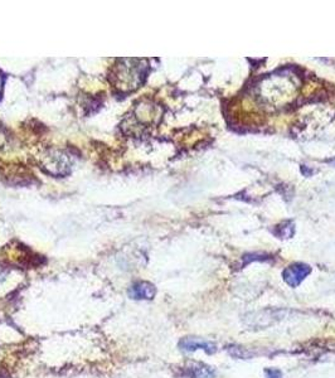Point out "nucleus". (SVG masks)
Listing matches in <instances>:
<instances>
[{
	"label": "nucleus",
	"mask_w": 335,
	"mask_h": 378,
	"mask_svg": "<svg viewBox=\"0 0 335 378\" xmlns=\"http://www.w3.org/2000/svg\"><path fill=\"white\" fill-rule=\"evenodd\" d=\"M265 373H266V378H282V373L279 369L267 368L265 369Z\"/></svg>",
	"instance_id": "nucleus-5"
},
{
	"label": "nucleus",
	"mask_w": 335,
	"mask_h": 378,
	"mask_svg": "<svg viewBox=\"0 0 335 378\" xmlns=\"http://www.w3.org/2000/svg\"><path fill=\"white\" fill-rule=\"evenodd\" d=\"M311 272V268L309 265L305 264H294L286 268L282 272L284 280L292 287L299 286L305 277Z\"/></svg>",
	"instance_id": "nucleus-1"
},
{
	"label": "nucleus",
	"mask_w": 335,
	"mask_h": 378,
	"mask_svg": "<svg viewBox=\"0 0 335 378\" xmlns=\"http://www.w3.org/2000/svg\"><path fill=\"white\" fill-rule=\"evenodd\" d=\"M179 346L185 352H194L197 349H203L208 353V354H213L217 350V346L213 342L209 340L202 339V338H193L188 337L180 340Z\"/></svg>",
	"instance_id": "nucleus-2"
},
{
	"label": "nucleus",
	"mask_w": 335,
	"mask_h": 378,
	"mask_svg": "<svg viewBox=\"0 0 335 378\" xmlns=\"http://www.w3.org/2000/svg\"><path fill=\"white\" fill-rule=\"evenodd\" d=\"M187 378H213V372L207 367H204V365L191 367V368H189Z\"/></svg>",
	"instance_id": "nucleus-4"
},
{
	"label": "nucleus",
	"mask_w": 335,
	"mask_h": 378,
	"mask_svg": "<svg viewBox=\"0 0 335 378\" xmlns=\"http://www.w3.org/2000/svg\"><path fill=\"white\" fill-rule=\"evenodd\" d=\"M128 295H130V298L136 300H150L155 296V287H154L153 284L146 283V281H140V283L134 284L130 287Z\"/></svg>",
	"instance_id": "nucleus-3"
}]
</instances>
